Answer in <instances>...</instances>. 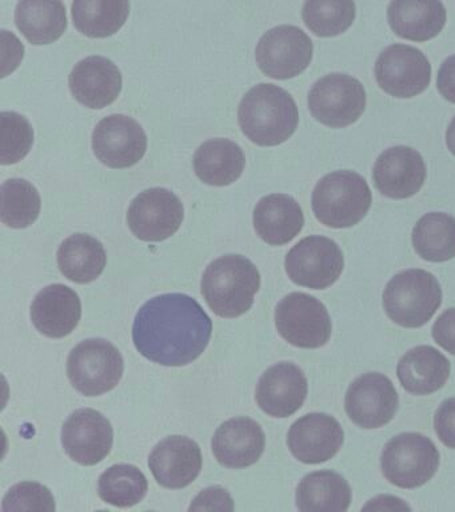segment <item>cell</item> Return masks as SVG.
<instances>
[{
	"mask_svg": "<svg viewBox=\"0 0 455 512\" xmlns=\"http://www.w3.org/2000/svg\"><path fill=\"white\" fill-rule=\"evenodd\" d=\"M255 59L259 70L270 78H295L313 59V40L299 27H274L259 40Z\"/></svg>",
	"mask_w": 455,
	"mask_h": 512,
	"instance_id": "cell-11",
	"label": "cell"
},
{
	"mask_svg": "<svg viewBox=\"0 0 455 512\" xmlns=\"http://www.w3.org/2000/svg\"><path fill=\"white\" fill-rule=\"evenodd\" d=\"M238 122L251 142L262 147L278 146L297 130V103L283 88L261 83L243 96L238 108Z\"/></svg>",
	"mask_w": 455,
	"mask_h": 512,
	"instance_id": "cell-2",
	"label": "cell"
},
{
	"mask_svg": "<svg viewBox=\"0 0 455 512\" xmlns=\"http://www.w3.org/2000/svg\"><path fill=\"white\" fill-rule=\"evenodd\" d=\"M2 511H55V499L41 483L22 482L11 487L2 502Z\"/></svg>",
	"mask_w": 455,
	"mask_h": 512,
	"instance_id": "cell-37",
	"label": "cell"
},
{
	"mask_svg": "<svg viewBox=\"0 0 455 512\" xmlns=\"http://www.w3.org/2000/svg\"><path fill=\"white\" fill-rule=\"evenodd\" d=\"M275 326L286 342L299 348L325 346L333 330L325 304L305 292H293L278 303Z\"/></svg>",
	"mask_w": 455,
	"mask_h": 512,
	"instance_id": "cell-8",
	"label": "cell"
},
{
	"mask_svg": "<svg viewBox=\"0 0 455 512\" xmlns=\"http://www.w3.org/2000/svg\"><path fill=\"white\" fill-rule=\"evenodd\" d=\"M266 436L255 420L239 416L215 431L211 447L218 463L227 468L253 466L265 451Z\"/></svg>",
	"mask_w": 455,
	"mask_h": 512,
	"instance_id": "cell-21",
	"label": "cell"
},
{
	"mask_svg": "<svg viewBox=\"0 0 455 512\" xmlns=\"http://www.w3.org/2000/svg\"><path fill=\"white\" fill-rule=\"evenodd\" d=\"M374 74L378 86L386 94L409 99L429 87L431 64L418 48L393 44L379 54Z\"/></svg>",
	"mask_w": 455,
	"mask_h": 512,
	"instance_id": "cell-12",
	"label": "cell"
},
{
	"mask_svg": "<svg viewBox=\"0 0 455 512\" xmlns=\"http://www.w3.org/2000/svg\"><path fill=\"white\" fill-rule=\"evenodd\" d=\"M129 14V0H74L73 3L74 26L89 38L114 35Z\"/></svg>",
	"mask_w": 455,
	"mask_h": 512,
	"instance_id": "cell-31",
	"label": "cell"
},
{
	"mask_svg": "<svg viewBox=\"0 0 455 512\" xmlns=\"http://www.w3.org/2000/svg\"><path fill=\"white\" fill-rule=\"evenodd\" d=\"M245 163L242 148L222 138L207 140L194 156L195 174L209 186L223 187L234 183L241 178Z\"/></svg>",
	"mask_w": 455,
	"mask_h": 512,
	"instance_id": "cell-27",
	"label": "cell"
},
{
	"mask_svg": "<svg viewBox=\"0 0 455 512\" xmlns=\"http://www.w3.org/2000/svg\"><path fill=\"white\" fill-rule=\"evenodd\" d=\"M437 86L443 98L455 103V55L449 56L439 67Z\"/></svg>",
	"mask_w": 455,
	"mask_h": 512,
	"instance_id": "cell-41",
	"label": "cell"
},
{
	"mask_svg": "<svg viewBox=\"0 0 455 512\" xmlns=\"http://www.w3.org/2000/svg\"><path fill=\"white\" fill-rule=\"evenodd\" d=\"M426 176L422 155L407 146H395L382 152L373 168L375 188L390 199H407L417 194Z\"/></svg>",
	"mask_w": 455,
	"mask_h": 512,
	"instance_id": "cell-18",
	"label": "cell"
},
{
	"mask_svg": "<svg viewBox=\"0 0 455 512\" xmlns=\"http://www.w3.org/2000/svg\"><path fill=\"white\" fill-rule=\"evenodd\" d=\"M202 295L207 306L221 318L246 314L261 287L255 264L242 255H225L207 266L202 278Z\"/></svg>",
	"mask_w": 455,
	"mask_h": 512,
	"instance_id": "cell-3",
	"label": "cell"
},
{
	"mask_svg": "<svg viewBox=\"0 0 455 512\" xmlns=\"http://www.w3.org/2000/svg\"><path fill=\"white\" fill-rule=\"evenodd\" d=\"M71 94L83 106L101 110L117 100L122 74L110 59L89 56L75 64L69 78Z\"/></svg>",
	"mask_w": 455,
	"mask_h": 512,
	"instance_id": "cell-22",
	"label": "cell"
},
{
	"mask_svg": "<svg viewBox=\"0 0 455 512\" xmlns=\"http://www.w3.org/2000/svg\"><path fill=\"white\" fill-rule=\"evenodd\" d=\"M302 18L315 35L333 38L354 23L355 3L354 0H305Z\"/></svg>",
	"mask_w": 455,
	"mask_h": 512,
	"instance_id": "cell-35",
	"label": "cell"
},
{
	"mask_svg": "<svg viewBox=\"0 0 455 512\" xmlns=\"http://www.w3.org/2000/svg\"><path fill=\"white\" fill-rule=\"evenodd\" d=\"M345 442V432L334 416L307 414L290 427L287 446L299 462L305 464L325 463L333 459Z\"/></svg>",
	"mask_w": 455,
	"mask_h": 512,
	"instance_id": "cell-17",
	"label": "cell"
},
{
	"mask_svg": "<svg viewBox=\"0 0 455 512\" xmlns=\"http://www.w3.org/2000/svg\"><path fill=\"white\" fill-rule=\"evenodd\" d=\"M433 338L443 350L455 355V308H449L435 320Z\"/></svg>",
	"mask_w": 455,
	"mask_h": 512,
	"instance_id": "cell-40",
	"label": "cell"
},
{
	"mask_svg": "<svg viewBox=\"0 0 455 512\" xmlns=\"http://www.w3.org/2000/svg\"><path fill=\"white\" fill-rule=\"evenodd\" d=\"M450 371V360L430 346L411 348L397 366L399 382L413 395H429L441 390L449 379Z\"/></svg>",
	"mask_w": 455,
	"mask_h": 512,
	"instance_id": "cell-26",
	"label": "cell"
},
{
	"mask_svg": "<svg viewBox=\"0 0 455 512\" xmlns=\"http://www.w3.org/2000/svg\"><path fill=\"white\" fill-rule=\"evenodd\" d=\"M446 144H447V148H449L451 154H453L455 156V116H454V119L451 120L449 128H447Z\"/></svg>",
	"mask_w": 455,
	"mask_h": 512,
	"instance_id": "cell-42",
	"label": "cell"
},
{
	"mask_svg": "<svg viewBox=\"0 0 455 512\" xmlns=\"http://www.w3.org/2000/svg\"><path fill=\"white\" fill-rule=\"evenodd\" d=\"M125 362L118 348L105 339H87L70 352L67 376L78 392L98 396L121 382Z\"/></svg>",
	"mask_w": 455,
	"mask_h": 512,
	"instance_id": "cell-7",
	"label": "cell"
},
{
	"mask_svg": "<svg viewBox=\"0 0 455 512\" xmlns=\"http://www.w3.org/2000/svg\"><path fill=\"white\" fill-rule=\"evenodd\" d=\"M41 195L26 179H9L2 184L0 220L7 227L26 228L41 214Z\"/></svg>",
	"mask_w": 455,
	"mask_h": 512,
	"instance_id": "cell-34",
	"label": "cell"
},
{
	"mask_svg": "<svg viewBox=\"0 0 455 512\" xmlns=\"http://www.w3.org/2000/svg\"><path fill=\"white\" fill-rule=\"evenodd\" d=\"M149 466L162 487L171 490L187 487L201 474V448L187 436H169L153 448Z\"/></svg>",
	"mask_w": 455,
	"mask_h": 512,
	"instance_id": "cell-20",
	"label": "cell"
},
{
	"mask_svg": "<svg viewBox=\"0 0 455 512\" xmlns=\"http://www.w3.org/2000/svg\"><path fill=\"white\" fill-rule=\"evenodd\" d=\"M114 430L106 416L93 408L73 412L62 427V446L74 462L94 466L110 454Z\"/></svg>",
	"mask_w": 455,
	"mask_h": 512,
	"instance_id": "cell-16",
	"label": "cell"
},
{
	"mask_svg": "<svg viewBox=\"0 0 455 512\" xmlns=\"http://www.w3.org/2000/svg\"><path fill=\"white\" fill-rule=\"evenodd\" d=\"M0 162L13 164L19 162L29 154L34 143V130L29 120L17 112H2L0 115Z\"/></svg>",
	"mask_w": 455,
	"mask_h": 512,
	"instance_id": "cell-36",
	"label": "cell"
},
{
	"mask_svg": "<svg viewBox=\"0 0 455 512\" xmlns=\"http://www.w3.org/2000/svg\"><path fill=\"white\" fill-rule=\"evenodd\" d=\"M446 8L441 0H391L387 22L395 35L413 42H427L445 27Z\"/></svg>",
	"mask_w": 455,
	"mask_h": 512,
	"instance_id": "cell-24",
	"label": "cell"
},
{
	"mask_svg": "<svg viewBox=\"0 0 455 512\" xmlns=\"http://www.w3.org/2000/svg\"><path fill=\"white\" fill-rule=\"evenodd\" d=\"M253 222L263 242L271 246H283L302 231L305 216L293 196L271 194L259 200L255 206Z\"/></svg>",
	"mask_w": 455,
	"mask_h": 512,
	"instance_id": "cell-25",
	"label": "cell"
},
{
	"mask_svg": "<svg viewBox=\"0 0 455 512\" xmlns=\"http://www.w3.org/2000/svg\"><path fill=\"white\" fill-rule=\"evenodd\" d=\"M211 334L213 322L201 304L179 292L150 299L133 324L139 354L167 367L193 363L209 346Z\"/></svg>",
	"mask_w": 455,
	"mask_h": 512,
	"instance_id": "cell-1",
	"label": "cell"
},
{
	"mask_svg": "<svg viewBox=\"0 0 455 512\" xmlns=\"http://www.w3.org/2000/svg\"><path fill=\"white\" fill-rule=\"evenodd\" d=\"M373 202L369 184L354 171L323 176L311 196L315 218L331 228H349L361 222Z\"/></svg>",
	"mask_w": 455,
	"mask_h": 512,
	"instance_id": "cell-4",
	"label": "cell"
},
{
	"mask_svg": "<svg viewBox=\"0 0 455 512\" xmlns=\"http://www.w3.org/2000/svg\"><path fill=\"white\" fill-rule=\"evenodd\" d=\"M442 303V288L430 272L411 268L394 275L383 291V308L390 320L405 328L429 322Z\"/></svg>",
	"mask_w": 455,
	"mask_h": 512,
	"instance_id": "cell-5",
	"label": "cell"
},
{
	"mask_svg": "<svg viewBox=\"0 0 455 512\" xmlns=\"http://www.w3.org/2000/svg\"><path fill=\"white\" fill-rule=\"evenodd\" d=\"M439 467V452L427 436L403 432L383 447L382 474L394 486L417 488L429 482Z\"/></svg>",
	"mask_w": 455,
	"mask_h": 512,
	"instance_id": "cell-6",
	"label": "cell"
},
{
	"mask_svg": "<svg viewBox=\"0 0 455 512\" xmlns=\"http://www.w3.org/2000/svg\"><path fill=\"white\" fill-rule=\"evenodd\" d=\"M415 252L427 262L442 263L455 258V218L443 212H429L415 224Z\"/></svg>",
	"mask_w": 455,
	"mask_h": 512,
	"instance_id": "cell-32",
	"label": "cell"
},
{
	"mask_svg": "<svg viewBox=\"0 0 455 512\" xmlns=\"http://www.w3.org/2000/svg\"><path fill=\"white\" fill-rule=\"evenodd\" d=\"M185 210L178 196L166 188L155 187L141 192L131 202L127 223L131 232L143 242H162L179 230Z\"/></svg>",
	"mask_w": 455,
	"mask_h": 512,
	"instance_id": "cell-13",
	"label": "cell"
},
{
	"mask_svg": "<svg viewBox=\"0 0 455 512\" xmlns=\"http://www.w3.org/2000/svg\"><path fill=\"white\" fill-rule=\"evenodd\" d=\"M190 511H233V498L225 488L215 486L206 488L191 503Z\"/></svg>",
	"mask_w": 455,
	"mask_h": 512,
	"instance_id": "cell-38",
	"label": "cell"
},
{
	"mask_svg": "<svg viewBox=\"0 0 455 512\" xmlns=\"http://www.w3.org/2000/svg\"><path fill=\"white\" fill-rule=\"evenodd\" d=\"M18 30L35 46L57 42L67 28L62 0H21L15 11Z\"/></svg>",
	"mask_w": 455,
	"mask_h": 512,
	"instance_id": "cell-28",
	"label": "cell"
},
{
	"mask_svg": "<svg viewBox=\"0 0 455 512\" xmlns=\"http://www.w3.org/2000/svg\"><path fill=\"white\" fill-rule=\"evenodd\" d=\"M434 428L439 440L455 450V398L446 399L434 416Z\"/></svg>",
	"mask_w": 455,
	"mask_h": 512,
	"instance_id": "cell-39",
	"label": "cell"
},
{
	"mask_svg": "<svg viewBox=\"0 0 455 512\" xmlns=\"http://www.w3.org/2000/svg\"><path fill=\"white\" fill-rule=\"evenodd\" d=\"M82 316V303L77 292L65 284H51L35 296L31 304V320L47 338L61 339L77 328Z\"/></svg>",
	"mask_w": 455,
	"mask_h": 512,
	"instance_id": "cell-23",
	"label": "cell"
},
{
	"mask_svg": "<svg viewBox=\"0 0 455 512\" xmlns=\"http://www.w3.org/2000/svg\"><path fill=\"white\" fill-rule=\"evenodd\" d=\"M394 384L379 372L355 379L346 392L345 410L351 422L366 430L386 426L398 410Z\"/></svg>",
	"mask_w": 455,
	"mask_h": 512,
	"instance_id": "cell-14",
	"label": "cell"
},
{
	"mask_svg": "<svg viewBox=\"0 0 455 512\" xmlns=\"http://www.w3.org/2000/svg\"><path fill=\"white\" fill-rule=\"evenodd\" d=\"M93 150L95 156L107 167H133L146 154V132L130 116H107L95 127Z\"/></svg>",
	"mask_w": 455,
	"mask_h": 512,
	"instance_id": "cell-15",
	"label": "cell"
},
{
	"mask_svg": "<svg viewBox=\"0 0 455 512\" xmlns=\"http://www.w3.org/2000/svg\"><path fill=\"white\" fill-rule=\"evenodd\" d=\"M309 110L319 123L342 128L357 122L366 110V90L353 76L329 74L309 92Z\"/></svg>",
	"mask_w": 455,
	"mask_h": 512,
	"instance_id": "cell-9",
	"label": "cell"
},
{
	"mask_svg": "<svg viewBox=\"0 0 455 512\" xmlns=\"http://www.w3.org/2000/svg\"><path fill=\"white\" fill-rule=\"evenodd\" d=\"M58 266L71 282L87 284L105 271L107 256L103 244L87 234L67 238L58 250Z\"/></svg>",
	"mask_w": 455,
	"mask_h": 512,
	"instance_id": "cell-30",
	"label": "cell"
},
{
	"mask_svg": "<svg viewBox=\"0 0 455 512\" xmlns=\"http://www.w3.org/2000/svg\"><path fill=\"white\" fill-rule=\"evenodd\" d=\"M353 492L343 476L334 471H315L298 484L295 502L299 511L343 512L350 508Z\"/></svg>",
	"mask_w": 455,
	"mask_h": 512,
	"instance_id": "cell-29",
	"label": "cell"
},
{
	"mask_svg": "<svg viewBox=\"0 0 455 512\" xmlns=\"http://www.w3.org/2000/svg\"><path fill=\"white\" fill-rule=\"evenodd\" d=\"M145 474L133 464H115L99 478L98 494L103 502L119 508L133 507L147 494Z\"/></svg>",
	"mask_w": 455,
	"mask_h": 512,
	"instance_id": "cell-33",
	"label": "cell"
},
{
	"mask_svg": "<svg viewBox=\"0 0 455 512\" xmlns=\"http://www.w3.org/2000/svg\"><path fill=\"white\" fill-rule=\"evenodd\" d=\"M345 267L341 247L326 236H307L286 255L285 268L298 286L325 290L333 286Z\"/></svg>",
	"mask_w": 455,
	"mask_h": 512,
	"instance_id": "cell-10",
	"label": "cell"
},
{
	"mask_svg": "<svg viewBox=\"0 0 455 512\" xmlns=\"http://www.w3.org/2000/svg\"><path fill=\"white\" fill-rule=\"evenodd\" d=\"M307 379L297 364L282 362L263 372L255 399L259 408L273 418H289L305 403Z\"/></svg>",
	"mask_w": 455,
	"mask_h": 512,
	"instance_id": "cell-19",
	"label": "cell"
}]
</instances>
